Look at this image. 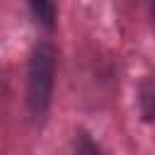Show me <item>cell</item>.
I'll use <instances>...</instances> for the list:
<instances>
[{"mask_svg": "<svg viewBox=\"0 0 155 155\" xmlns=\"http://www.w3.org/2000/svg\"><path fill=\"white\" fill-rule=\"evenodd\" d=\"M29 10L34 12V17H36L41 24L53 27V19H56V7H53L51 2H31V5H29Z\"/></svg>", "mask_w": 155, "mask_h": 155, "instance_id": "obj_3", "label": "cell"}, {"mask_svg": "<svg viewBox=\"0 0 155 155\" xmlns=\"http://www.w3.org/2000/svg\"><path fill=\"white\" fill-rule=\"evenodd\" d=\"M153 19H155V5H153Z\"/></svg>", "mask_w": 155, "mask_h": 155, "instance_id": "obj_5", "label": "cell"}, {"mask_svg": "<svg viewBox=\"0 0 155 155\" xmlns=\"http://www.w3.org/2000/svg\"><path fill=\"white\" fill-rule=\"evenodd\" d=\"M78 155H104V153L87 133H80L78 136Z\"/></svg>", "mask_w": 155, "mask_h": 155, "instance_id": "obj_4", "label": "cell"}, {"mask_svg": "<svg viewBox=\"0 0 155 155\" xmlns=\"http://www.w3.org/2000/svg\"><path fill=\"white\" fill-rule=\"evenodd\" d=\"M56 70V51L51 44H39L29 65V109L34 116H44L51 102Z\"/></svg>", "mask_w": 155, "mask_h": 155, "instance_id": "obj_1", "label": "cell"}, {"mask_svg": "<svg viewBox=\"0 0 155 155\" xmlns=\"http://www.w3.org/2000/svg\"><path fill=\"white\" fill-rule=\"evenodd\" d=\"M140 109L148 121H155V75H150L140 87Z\"/></svg>", "mask_w": 155, "mask_h": 155, "instance_id": "obj_2", "label": "cell"}]
</instances>
